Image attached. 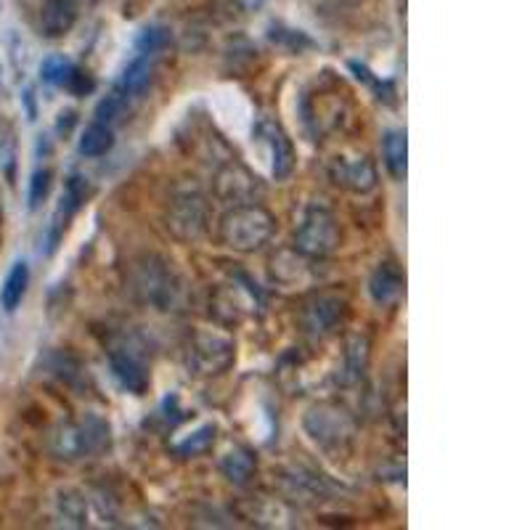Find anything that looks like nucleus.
<instances>
[{
    "instance_id": "1",
    "label": "nucleus",
    "mask_w": 530,
    "mask_h": 530,
    "mask_svg": "<svg viewBox=\"0 0 530 530\" xmlns=\"http://www.w3.org/2000/svg\"><path fill=\"white\" fill-rule=\"evenodd\" d=\"M273 231H276V218L255 202L228 210L218 226L220 242L226 244L228 250L244 252V255L263 250L265 244L271 242Z\"/></svg>"
},
{
    "instance_id": "2",
    "label": "nucleus",
    "mask_w": 530,
    "mask_h": 530,
    "mask_svg": "<svg viewBox=\"0 0 530 530\" xmlns=\"http://www.w3.org/2000/svg\"><path fill=\"white\" fill-rule=\"evenodd\" d=\"M305 432L318 448H324L326 454H345L356 435V422L348 411L340 409L337 403H316L305 411L303 419Z\"/></svg>"
},
{
    "instance_id": "3",
    "label": "nucleus",
    "mask_w": 530,
    "mask_h": 530,
    "mask_svg": "<svg viewBox=\"0 0 530 530\" xmlns=\"http://www.w3.org/2000/svg\"><path fill=\"white\" fill-rule=\"evenodd\" d=\"M340 242L342 231L334 212L321 205L308 207L295 231V250L313 260H324L340 250Z\"/></svg>"
},
{
    "instance_id": "4",
    "label": "nucleus",
    "mask_w": 530,
    "mask_h": 530,
    "mask_svg": "<svg viewBox=\"0 0 530 530\" xmlns=\"http://www.w3.org/2000/svg\"><path fill=\"white\" fill-rule=\"evenodd\" d=\"M236 361V345L231 337L220 332H199L191 334L189 348H186V364L194 377H218L228 371Z\"/></svg>"
},
{
    "instance_id": "5",
    "label": "nucleus",
    "mask_w": 530,
    "mask_h": 530,
    "mask_svg": "<svg viewBox=\"0 0 530 530\" xmlns=\"http://www.w3.org/2000/svg\"><path fill=\"white\" fill-rule=\"evenodd\" d=\"M133 292L144 303H152L157 308H170L181 287H178V279L167 268L165 260L146 258L144 263H136V268H133Z\"/></svg>"
},
{
    "instance_id": "6",
    "label": "nucleus",
    "mask_w": 530,
    "mask_h": 530,
    "mask_svg": "<svg viewBox=\"0 0 530 530\" xmlns=\"http://www.w3.org/2000/svg\"><path fill=\"white\" fill-rule=\"evenodd\" d=\"M255 146H260L263 157L268 159V170L276 181H287L289 175L295 173V146H292V138L287 136V130L281 128L276 120H260L255 125Z\"/></svg>"
},
{
    "instance_id": "7",
    "label": "nucleus",
    "mask_w": 530,
    "mask_h": 530,
    "mask_svg": "<svg viewBox=\"0 0 530 530\" xmlns=\"http://www.w3.org/2000/svg\"><path fill=\"white\" fill-rule=\"evenodd\" d=\"M348 318V303L342 300L340 295L334 292H316L305 300L303 313H300V321H303L305 334L311 337H329L345 324Z\"/></svg>"
},
{
    "instance_id": "8",
    "label": "nucleus",
    "mask_w": 530,
    "mask_h": 530,
    "mask_svg": "<svg viewBox=\"0 0 530 530\" xmlns=\"http://www.w3.org/2000/svg\"><path fill=\"white\" fill-rule=\"evenodd\" d=\"M167 231L178 242H194L207 231V202L194 191L178 194L167 207Z\"/></svg>"
},
{
    "instance_id": "9",
    "label": "nucleus",
    "mask_w": 530,
    "mask_h": 530,
    "mask_svg": "<svg viewBox=\"0 0 530 530\" xmlns=\"http://www.w3.org/2000/svg\"><path fill=\"white\" fill-rule=\"evenodd\" d=\"M106 446H109V424L99 417H88L83 424H69L56 435V454L67 459L96 454Z\"/></svg>"
},
{
    "instance_id": "10",
    "label": "nucleus",
    "mask_w": 530,
    "mask_h": 530,
    "mask_svg": "<svg viewBox=\"0 0 530 530\" xmlns=\"http://www.w3.org/2000/svg\"><path fill=\"white\" fill-rule=\"evenodd\" d=\"M210 305L220 324L231 326L244 321V318L258 308L260 295L258 292H252L247 281H234V284H223V287L212 295Z\"/></svg>"
},
{
    "instance_id": "11",
    "label": "nucleus",
    "mask_w": 530,
    "mask_h": 530,
    "mask_svg": "<svg viewBox=\"0 0 530 530\" xmlns=\"http://www.w3.org/2000/svg\"><path fill=\"white\" fill-rule=\"evenodd\" d=\"M88 197H91V183H88V178H83V175H72L67 181V186H64V194H61L56 212H53L51 228H48V242H46L48 255L56 252V247H59L61 239H64V231L69 228V220L80 212V207L85 205V199Z\"/></svg>"
},
{
    "instance_id": "12",
    "label": "nucleus",
    "mask_w": 530,
    "mask_h": 530,
    "mask_svg": "<svg viewBox=\"0 0 530 530\" xmlns=\"http://www.w3.org/2000/svg\"><path fill=\"white\" fill-rule=\"evenodd\" d=\"M329 178L353 194H369L377 189L379 181L377 167L369 157H334L329 162Z\"/></svg>"
},
{
    "instance_id": "13",
    "label": "nucleus",
    "mask_w": 530,
    "mask_h": 530,
    "mask_svg": "<svg viewBox=\"0 0 530 530\" xmlns=\"http://www.w3.org/2000/svg\"><path fill=\"white\" fill-rule=\"evenodd\" d=\"M215 189H218V197L226 199V202H234V205H247V202H255V194H260L258 178L247 170L239 162H231L218 173L215 178Z\"/></svg>"
},
{
    "instance_id": "14",
    "label": "nucleus",
    "mask_w": 530,
    "mask_h": 530,
    "mask_svg": "<svg viewBox=\"0 0 530 530\" xmlns=\"http://www.w3.org/2000/svg\"><path fill=\"white\" fill-rule=\"evenodd\" d=\"M109 366H112V377L117 379V385L125 393L144 395L149 390V371L133 350L114 348L109 356Z\"/></svg>"
},
{
    "instance_id": "15",
    "label": "nucleus",
    "mask_w": 530,
    "mask_h": 530,
    "mask_svg": "<svg viewBox=\"0 0 530 530\" xmlns=\"http://www.w3.org/2000/svg\"><path fill=\"white\" fill-rule=\"evenodd\" d=\"M77 22L75 0H46L40 8V32L56 40L72 32Z\"/></svg>"
},
{
    "instance_id": "16",
    "label": "nucleus",
    "mask_w": 530,
    "mask_h": 530,
    "mask_svg": "<svg viewBox=\"0 0 530 530\" xmlns=\"http://www.w3.org/2000/svg\"><path fill=\"white\" fill-rule=\"evenodd\" d=\"M403 287H406V276H403L401 268L390 263V260H387V263H379L377 268H374V273H371L369 295L377 305H387L398 300Z\"/></svg>"
},
{
    "instance_id": "17",
    "label": "nucleus",
    "mask_w": 530,
    "mask_h": 530,
    "mask_svg": "<svg viewBox=\"0 0 530 530\" xmlns=\"http://www.w3.org/2000/svg\"><path fill=\"white\" fill-rule=\"evenodd\" d=\"M308 255H303L300 250H281L279 255H273L271 260V276L287 287H295V284H305V281L313 279L311 265H308Z\"/></svg>"
},
{
    "instance_id": "18",
    "label": "nucleus",
    "mask_w": 530,
    "mask_h": 530,
    "mask_svg": "<svg viewBox=\"0 0 530 530\" xmlns=\"http://www.w3.org/2000/svg\"><path fill=\"white\" fill-rule=\"evenodd\" d=\"M152 77H154L152 56H144V53H141L138 59H133L128 67H125V72H122V77H120V83L114 85V88L125 93V96L133 101V99H138V96H141L146 88H149Z\"/></svg>"
},
{
    "instance_id": "19",
    "label": "nucleus",
    "mask_w": 530,
    "mask_h": 530,
    "mask_svg": "<svg viewBox=\"0 0 530 530\" xmlns=\"http://www.w3.org/2000/svg\"><path fill=\"white\" fill-rule=\"evenodd\" d=\"M27 287H30V265L24 260H16L8 271L6 281H3V287H0V308L6 313H14L22 305Z\"/></svg>"
},
{
    "instance_id": "20",
    "label": "nucleus",
    "mask_w": 530,
    "mask_h": 530,
    "mask_svg": "<svg viewBox=\"0 0 530 530\" xmlns=\"http://www.w3.org/2000/svg\"><path fill=\"white\" fill-rule=\"evenodd\" d=\"M382 154H385L387 173L395 181L406 178V167H409V144H406V133L403 130H390L382 141Z\"/></svg>"
},
{
    "instance_id": "21",
    "label": "nucleus",
    "mask_w": 530,
    "mask_h": 530,
    "mask_svg": "<svg viewBox=\"0 0 530 530\" xmlns=\"http://www.w3.org/2000/svg\"><path fill=\"white\" fill-rule=\"evenodd\" d=\"M112 146H114L112 128L96 120L83 130V136H80V141H77V152L88 159H96V157H104L106 152H112Z\"/></svg>"
},
{
    "instance_id": "22",
    "label": "nucleus",
    "mask_w": 530,
    "mask_h": 530,
    "mask_svg": "<svg viewBox=\"0 0 530 530\" xmlns=\"http://www.w3.org/2000/svg\"><path fill=\"white\" fill-rule=\"evenodd\" d=\"M255 467H258V462H255V456L247 448H234V451H228L220 459V472L234 485L250 483V477L255 475Z\"/></svg>"
},
{
    "instance_id": "23",
    "label": "nucleus",
    "mask_w": 530,
    "mask_h": 530,
    "mask_svg": "<svg viewBox=\"0 0 530 530\" xmlns=\"http://www.w3.org/2000/svg\"><path fill=\"white\" fill-rule=\"evenodd\" d=\"M215 424H205V427H199L197 432H191L189 438L181 440L178 446H175V454L183 456V459H189V456H199L205 454L207 448L215 443Z\"/></svg>"
},
{
    "instance_id": "24",
    "label": "nucleus",
    "mask_w": 530,
    "mask_h": 530,
    "mask_svg": "<svg viewBox=\"0 0 530 530\" xmlns=\"http://www.w3.org/2000/svg\"><path fill=\"white\" fill-rule=\"evenodd\" d=\"M128 106H130L128 96L114 88V91L109 93L104 101H99V106H96V120L104 122V125L120 122L122 117L128 114Z\"/></svg>"
},
{
    "instance_id": "25",
    "label": "nucleus",
    "mask_w": 530,
    "mask_h": 530,
    "mask_svg": "<svg viewBox=\"0 0 530 530\" xmlns=\"http://www.w3.org/2000/svg\"><path fill=\"white\" fill-rule=\"evenodd\" d=\"M72 72H75V64H72L67 56H59V53H56V56H48V59L40 64L43 80L51 85H59V88H67Z\"/></svg>"
},
{
    "instance_id": "26",
    "label": "nucleus",
    "mask_w": 530,
    "mask_h": 530,
    "mask_svg": "<svg viewBox=\"0 0 530 530\" xmlns=\"http://www.w3.org/2000/svg\"><path fill=\"white\" fill-rule=\"evenodd\" d=\"M167 43H170V32H167L165 27H146L136 38V48L144 53V56H152V53L162 51Z\"/></svg>"
},
{
    "instance_id": "27",
    "label": "nucleus",
    "mask_w": 530,
    "mask_h": 530,
    "mask_svg": "<svg viewBox=\"0 0 530 530\" xmlns=\"http://www.w3.org/2000/svg\"><path fill=\"white\" fill-rule=\"evenodd\" d=\"M271 40L273 43H279V46H287L289 53H300L303 48H313V40L300 30H284V27H273Z\"/></svg>"
},
{
    "instance_id": "28",
    "label": "nucleus",
    "mask_w": 530,
    "mask_h": 530,
    "mask_svg": "<svg viewBox=\"0 0 530 530\" xmlns=\"http://www.w3.org/2000/svg\"><path fill=\"white\" fill-rule=\"evenodd\" d=\"M51 183H53V173L51 170H35L32 173V181H30V210H38L43 202H46L48 191H51Z\"/></svg>"
},
{
    "instance_id": "29",
    "label": "nucleus",
    "mask_w": 530,
    "mask_h": 530,
    "mask_svg": "<svg viewBox=\"0 0 530 530\" xmlns=\"http://www.w3.org/2000/svg\"><path fill=\"white\" fill-rule=\"evenodd\" d=\"M67 91L75 93V96H91V93L96 91V80H93L88 72H83L80 67H75V72H72V77H69Z\"/></svg>"
},
{
    "instance_id": "30",
    "label": "nucleus",
    "mask_w": 530,
    "mask_h": 530,
    "mask_svg": "<svg viewBox=\"0 0 530 530\" xmlns=\"http://www.w3.org/2000/svg\"><path fill=\"white\" fill-rule=\"evenodd\" d=\"M348 67H350V72H356L358 80H364L366 85H371V88H374V91L379 93V99H382V91H385V88H393L390 83H382L379 77H374V72H369V67H364V64H358V61H350Z\"/></svg>"
},
{
    "instance_id": "31",
    "label": "nucleus",
    "mask_w": 530,
    "mask_h": 530,
    "mask_svg": "<svg viewBox=\"0 0 530 530\" xmlns=\"http://www.w3.org/2000/svg\"><path fill=\"white\" fill-rule=\"evenodd\" d=\"M14 157V130L6 120H0V159Z\"/></svg>"
},
{
    "instance_id": "32",
    "label": "nucleus",
    "mask_w": 530,
    "mask_h": 530,
    "mask_svg": "<svg viewBox=\"0 0 530 530\" xmlns=\"http://www.w3.org/2000/svg\"><path fill=\"white\" fill-rule=\"evenodd\" d=\"M265 0H242V6L247 8V11H258L260 6H263Z\"/></svg>"
},
{
    "instance_id": "33",
    "label": "nucleus",
    "mask_w": 530,
    "mask_h": 530,
    "mask_svg": "<svg viewBox=\"0 0 530 530\" xmlns=\"http://www.w3.org/2000/svg\"><path fill=\"white\" fill-rule=\"evenodd\" d=\"M88 3H93V0H88Z\"/></svg>"
}]
</instances>
